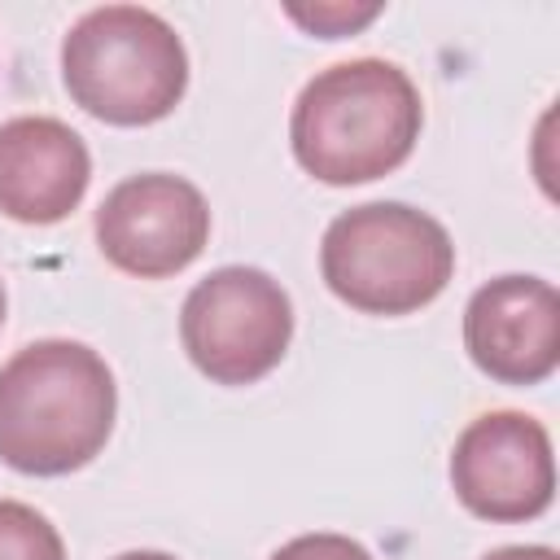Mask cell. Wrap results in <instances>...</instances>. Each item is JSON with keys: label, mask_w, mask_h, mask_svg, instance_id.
Wrapping results in <instances>:
<instances>
[{"label": "cell", "mask_w": 560, "mask_h": 560, "mask_svg": "<svg viewBox=\"0 0 560 560\" xmlns=\"http://www.w3.org/2000/svg\"><path fill=\"white\" fill-rule=\"evenodd\" d=\"M114 411V372L92 346L31 341L0 368V459L31 477H66L101 455Z\"/></svg>", "instance_id": "cell-1"}, {"label": "cell", "mask_w": 560, "mask_h": 560, "mask_svg": "<svg viewBox=\"0 0 560 560\" xmlns=\"http://www.w3.org/2000/svg\"><path fill=\"white\" fill-rule=\"evenodd\" d=\"M424 105L411 74L381 57L319 70L293 101L289 144L324 184H368L402 166L420 140Z\"/></svg>", "instance_id": "cell-2"}, {"label": "cell", "mask_w": 560, "mask_h": 560, "mask_svg": "<svg viewBox=\"0 0 560 560\" xmlns=\"http://www.w3.org/2000/svg\"><path fill=\"white\" fill-rule=\"evenodd\" d=\"M61 79L70 101L92 118L149 127L184 101L188 52L162 13L140 4H101L66 31Z\"/></svg>", "instance_id": "cell-3"}, {"label": "cell", "mask_w": 560, "mask_h": 560, "mask_svg": "<svg viewBox=\"0 0 560 560\" xmlns=\"http://www.w3.org/2000/svg\"><path fill=\"white\" fill-rule=\"evenodd\" d=\"M324 284L363 315H411L455 276L446 228L402 201H363L341 210L319 241Z\"/></svg>", "instance_id": "cell-4"}, {"label": "cell", "mask_w": 560, "mask_h": 560, "mask_svg": "<svg viewBox=\"0 0 560 560\" xmlns=\"http://www.w3.org/2000/svg\"><path fill=\"white\" fill-rule=\"evenodd\" d=\"M293 302L258 267H219L192 284L179 311V341L214 385H254L289 350Z\"/></svg>", "instance_id": "cell-5"}, {"label": "cell", "mask_w": 560, "mask_h": 560, "mask_svg": "<svg viewBox=\"0 0 560 560\" xmlns=\"http://www.w3.org/2000/svg\"><path fill=\"white\" fill-rule=\"evenodd\" d=\"M210 241V206L197 184L166 171H144L114 184L96 210L101 254L140 280L184 271Z\"/></svg>", "instance_id": "cell-6"}, {"label": "cell", "mask_w": 560, "mask_h": 560, "mask_svg": "<svg viewBox=\"0 0 560 560\" xmlns=\"http://www.w3.org/2000/svg\"><path fill=\"white\" fill-rule=\"evenodd\" d=\"M451 486L481 521H534L551 508L556 459L547 429L525 411L477 416L451 451Z\"/></svg>", "instance_id": "cell-7"}, {"label": "cell", "mask_w": 560, "mask_h": 560, "mask_svg": "<svg viewBox=\"0 0 560 560\" xmlns=\"http://www.w3.org/2000/svg\"><path fill=\"white\" fill-rule=\"evenodd\" d=\"M468 359L503 385H538L560 363V293L542 276H499L464 306Z\"/></svg>", "instance_id": "cell-8"}, {"label": "cell", "mask_w": 560, "mask_h": 560, "mask_svg": "<svg viewBox=\"0 0 560 560\" xmlns=\"http://www.w3.org/2000/svg\"><path fill=\"white\" fill-rule=\"evenodd\" d=\"M92 158L74 127L48 114L0 122V210L18 223H61L88 192Z\"/></svg>", "instance_id": "cell-9"}, {"label": "cell", "mask_w": 560, "mask_h": 560, "mask_svg": "<svg viewBox=\"0 0 560 560\" xmlns=\"http://www.w3.org/2000/svg\"><path fill=\"white\" fill-rule=\"evenodd\" d=\"M0 560H66V542L44 512L0 499Z\"/></svg>", "instance_id": "cell-10"}, {"label": "cell", "mask_w": 560, "mask_h": 560, "mask_svg": "<svg viewBox=\"0 0 560 560\" xmlns=\"http://www.w3.org/2000/svg\"><path fill=\"white\" fill-rule=\"evenodd\" d=\"M298 26H306L311 35H324V39H337V35H350L359 26H368L381 4H315V9H302V4H289L284 9Z\"/></svg>", "instance_id": "cell-11"}, {"label": "cell", "mask_w": 560, "mask_h": 560, "mask_svg": "<svg viewBox=\"0 0 560 560\" xmlns=\"http://www.w3.org/2000/svg\"><path fill=\"white\" fill-rule=\"evenodd\" d=\"M271 560H372V551L346 534H298Z\"/></svg>", "instance_id": "cell-12"}, {"label": "cell", "mask_w": 560, "mask_h": 560, "mask_svg": "<svg viewBox=\"0 0 560 560\" xmlns=\"http://www.w3.org/2000/svg\"><path fill=\"white\" fill-rule=\"evenodd\" d=\"M486 560H560L551 547H499Z\"/></svg>", "instance_id": "cell-13"}, {"label": "cell", "mask_w": 560, "mask_h": 560, "mask_svg": "<svg viewBox=\"0 0 560 560\" xmlns=\"http://www.w3.org/2000/svg\"><path fill=\"white\" fill-rule=\"evenodd\" d=\"M114 560H175V556H166V551H122Z\"/></svg>", "instance_id": "cell-14"}, {"label": "cell", "mask_w": 560, "mask_h": 560, "mask_svg": "<svg viewBox=\"0 0 560 560\" xmlns=\"http://www.w3.org/2000/svg\"><path fill=\"white\" fill-rule=\"evenodd\" d=\"M4 306H9V298H4V280H0V324H4Z\"/></svg>", "instance_id": "cell-15"}]
</instances>
